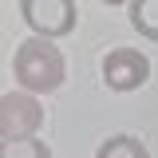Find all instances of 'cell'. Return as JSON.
<instances>
[{
	"mask_svg": "<svg viewBox=\"0 0 158 158\" xmlns=\"http://www.w3.org/2000/svg\"><path fill=\"white\" fill-rule=\"evenodd\" d=\"M44 127V103L28 91H4L0 95V142L4 138H40Z\"/></svg>",
	"mask_w": 158,
	"mask_h": 158,
	"instance_id": "cell-3",
	"label": "cell"
},
{
	"mask_svg": "<svg viewBox=\"0 0 158 158\" xmlns=\"http://www.w3.org/2000/svg\"><path fill=\"white\" fill-rule=\"evenodd\" d=\"M0 158H52V146L44 138H4Z\"/></svg>",
	"mask_w": 158,
	"mask_h": 158,
	"instance_id": "cell-7",
	"label": "cell"
},
{
	"mask_svg": "<svg viewBox=\"0 0 158 158\" xmlns=\"http://www.w3.org/2000/svg\"><path fill=\"white\" fill-rule=\"evenodd\" d=\"M12 79L28 95H52V91H59L63 79H67V63H63V52L56 48V40H44V36L20 40L16 56H12Z\"/></svg>",
	"mask_w": 158,
	"mask_h": 158,
	"instance_id": "cell-1",
	"label": "cell"
},
{
	"mask_svg": "<svg viewBox=\"0 0 158 158\" xmlns=\"http://www.w3.org/2000/svg\"><path fill=\"white\" fill-rule=\"evenodd\" d=\"M99 4H111V8H118V4H131V0H99Z\"/></svg>",
	"mask_w": 158,
	"mask_h": 158,
	"instance_id": "cell-8",
	"label": "cell"
},
{
	"mask_svg": "<svg viewBox=\"0 0 158 158\" xmlns=\"http://www.w3.org/2000/svg\"><path fill=\"white\" fill-rule=\"evenodd\" d=\"M99 75L103 83L111 87V91H138V87H146V79H150V59L146 52H138V48H111L103 63H99Z\"/></svg>",
	"mask_w": 158,
	"mask_h": 158,
	"instance_id": "cell-4",
	"label": "cell"
},
{
	"mask_svg": "<svg viewBox=\"0 0 158 158\" xmlns=\"http://www.w3.org/2000/svg\"><path fill=\"white\" fill-rule=\"evenodd\" d=\"M20 20L28 24L32 36L63 40L79 24V4L75 0H20Z\"/></svg>",
	"mask_w": 158,
	"mask_h": 158,
	"instance_id": "cell-2",
	"label": "cell"
},
{
	"mask_svg": "<svg viewBox=\"0 0 158 158\" xmlns=\"http://www.w3.org/2000/svg\"><path fill=\"white\" fill-rule=\"evenodd\" d=\"M127 16H131V28L142 40L158 44V0H131L127 4Z\"/></svg>",
	"mask_w": 158,
	"mask_h": 158,
	"instance_id": "cell-5",
	"label": "cell"
},
{
	"mask_svg": "<svg viewBox=\"0 0 158 158\" xmlns=\"http://www.w3.org/2000/svg\"><path fill=\"white\" fill-rule=\"evenodd\" d=\"M95 158H150V150H146V142L135 135H111L99 142Z\"/></svg>",
	"mask_w": 158,
	"mask_h": 158,
	"instance_id": "cell-6",
	"label": "cell"
}]
</instances>
